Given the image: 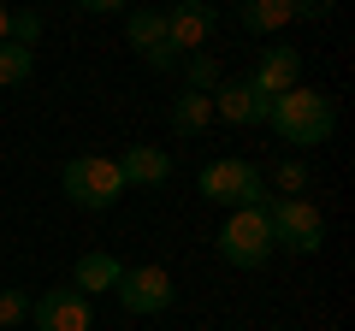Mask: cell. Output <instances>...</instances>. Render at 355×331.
I'll use <instances>...</instances> for the list:
<instances>
[{
  "mask_svg": "<svg viewBox=\"0 0 355 331\" xmlns=\"http://www.w3.org/2000/svg\"><path fill=\"white\" fill-rule=\"evenodd\" d=\"M266 125L279 130L291 148H320V142H331V130H338V107H331V95L302 89V83H296V89L272 95Z\"/></svg>",
  "mask_w": 355,
  "mask_h": 331,
  "instance_id": "6da1fadb",
  "label": "cell"
},
{
  "mask_svg": "<svg viewBox=\"0 0 355 331\" xmlns=\"http://www.w3.org/2000/svg\"><path fill=\"white\" fill-rule=\"evenodd\" d=\"M60 190H65V202H71V207L101 213V207H113L130 184H125V172H119V160H107V154H77V160H65Z\"/></svg>",
  "mask_w": 355,
  "mask_h": 331,
  "instance_id": "7a4b0ae2",
  "label": "cell"
},
{
  "mask_svg": "<svg viewBox=\"0 0 355 331\" xmlns=\"http://www.w3.org/2000/svg\"><path fill=\"white\" fill-rule=\"evenodd\" d=\"M196 190L219 207H266V178H261V166H249V160H207Z\"/></svg>",
  "mask_w": 355,
  "mask_h": 331,
  "instance_id": "3957f363",
  "label": "cell"
},
{
  "mask_svg": "<svg viewBox=\"0 0 355 331\" xmlns=\"http://www.w3.org/2000/svg\"><path fill=\"white\" fill-rule=\"evenodd\" d=\"M266 225H272V249H291V255H320V242H326V219L302 195H279L266 207Z\"/></svg>",
  "mask_w": 355,
  "mask_h": 331,
  "instance_id": "277c9868",
  "label": "cell"
},
{
  "mask_svg": "<svg viewBox=\"0 0 355 331\" xmlns=\"http://www.w3.org/2000/svg\"><path fill=\"white\" fill-rule=\"evenodd\" d=\"M219 255L231 267L254 272L266 255H272V225H266V207H231L225 225H219Z\"/></svg>",
  "mask_w": 355,
  "mask_h": 331,
  "instance_id": "5b68a950",
  "label": "cell"
},
{
  "mask_svg": "<svg viewBox=\"0 0 355 331\" xmlns=\"http://www.w3.org/2000/svg\"><path fill=\"white\" fill-rule=\"evenodd\" d=\"M113 290H119V302H125V314H166L172 296H178V284H172L166 267H125Z\"/></svg>",
  "mask_w": 355,
  "mask_h": 331,
  "instance_id": "8992f818",
  "label": "cell"
},
{
  "mask_svg": "<svg viewBox=\"0 0 355 331\" xmlns=\"http://www.w3.org/2000/svg\"><path fill=\"white\" fill-rule=\"evenodd\" d=\"M160 18H166V48L172 53H202V42L214 36V24H219V12L207 0H178L172 12H160Z\"/></svg>",
  "mask_w": 355,
  "mask_h": 331,
  "instance_id": "52a82bcc",
  "label": "cell"
},
{
  "mask_svg": "<svg viewBox=\"0 0 355 331\" xmlns=\"http://www.w3.org/2000/svg\"><path fill=\"white\" fill-rule=\"evenodd\" d=\"M30 314H36V331H89L95 325L83 290H48V296H36Z\"/></svg>",
  "mask_w": 355,
  "mask_h": 331,
  "instance_id": "ba28073f",
  "label": "cell"
},
{
  "mask_svg": "<svg viewBox=\"0 0 355 331\" xmlns=\"http://www.w3.org/2000/svg\"><path fill=\"white\" fill-rule=\"evenodd\" d=\"M207 101H214V118H225V125H266V107H272L249 77L243 83H219Z\"/></svg>",
  "mask_w": 355,
  "mask_h": 331,
  "instance_id": "9c48e42d",
  "label": "cell"
},
{
  "mask_svg": "<svg viewBox=\"0 0 355 331\" xmlns=\"http://www.w3.org/2000/svg\"><path fill=\"white\" fill-rule=\"evenodd\" d=\"M130 48H137L154 71H172V65H178V53L166 48V18L148 12V6H137V12H130Z\"/></svg>",
  "mask_w": 355,
  "mask_h": 331,
  "instance_id": "30bf717a",
  "label": "cell"
},
{
  "mask_svg": "<svg viewBox=\"0 0 355 331\" xmlns=\"http://www.w3.org/2000/svg\"><path fill=\"white\" fill-rule=\"evenodd\" d=\"M296 77H302V53L296 48H266L261 53V65H254V89L266 95V101H272V95H284V89H296Z\"/></svg>",
  "mask_w": 355,
  "mask_h": 331,
  "instance_id": "8fae6325",
  "label": "cell"
},
{
  "mask_svg": "<svg viewBox=\"0 0 355 331\" xmlns=\"http://www.w3.org/2000/svg\"><path fill=\"white\" fill-rule=\"evenodd\" d=\"M119 172H125V184H142V190H154V184L172 178V154H166V148H148V142H137V148L119 154Z\"/></svg>",
  "mask_w": 355,
  "mask_h": 331,
  "instance_id": "7c38bea8",
  "label": "cell"
},
{
  "mask_svg": "<svg viewBox=\"0 0 355 331\" xmlns=\"http://www.w3.org/2000/svg\"><path fill=\"white\" fill-rule=\"evenodd\" d=\"M119 260L113 255H101V249H95V255H77V267H71V278H77V290L83 296H101V290H113L119 284Z\"/></svg>",
  "mask_w": 355,
  "mask_h": 331,
  "instance_id": "4fadbf2b",
  "label": "cell"
},
{
  "mask_svg": "<svg viewBox=\"0 0 355 331\" xmlns=\"http://www.w3.org/2000/svg\"><path fill=\"white\" fill-rule=\"evenodd\" d=\"M207 125H214V101L196 95V89H184V95L172 101V130H178V136H202Z\"/></svg>",
  "mask_w": 355,
  "mask_h": 331,
  "instance_id": "5bb4252c",
  "label": "cell"
},
{
  "mask_svg": "<svg viewBox=\"0 0 355 331\" xmlns=\"http://www.w3.org/2000/svg\"><path fill=\"white\" fill-rule=\"evenodd\" d=\"M291 24V0H243V30L254 36H279Z\"/></svg>",
  "mask_w": 355,
  "mask_h": 331,
  "instance_id": "9a60e30c",
  "label": "cell"
},
{
  "mask_svg": "<svg viewBox=\"0 0 355 331\" xmlns=\"http://www.w3.org/2000/svg\"><path fill=\"white\" fill-rule=\"evenodd\" d=\"M36 77V53L18 48V42H0V89H18Z\"/></svg>",
  "mask_w": 355,
  "mask_h": 331,
  "instance_id": "2e32d148",
  "label": "cell"
},
{
  "mask_svg": "<svg viewBox=\"0 0 355 331\" xmlns=\"http://www.w3.org/2000/svg\"><path fill=\"white\" fill-rule=\"evenodd\" d=\"M184 83H190L196 95H214L219 83H225V77H219V65H214V53H190V60H184Z\"/></svg>",
  "mask_w": 355,
  "mask_h": 331,
  "instance_id": "e0dca14e",
  "label": "cell"
},
{
  "mask_svg": "<svg viewBox=\"0 0 355 331\" xmlns=\"http://www.w3.org/2000/svg\"><path fill=\"white\" fill-rule=\"evenodd\" d=\"M6 42H18V48L36 53V42H42V12H12V36H6Z\"/></svg>",
  "mask_w": 355,
  "mask_h": 331,
  "instance_id": "ac0fdd59",
  "label": "cell"
},
{
  "mask_svg": "<svg viewBox=\"0 0 355 331\" xmlns=\"http://www.w3.org/2000/svg\"><path fill=\"white\" fill-rule=\"evenodd\" d=\"M30 319V296L24 290H0V325H18Z\"/></svg>",
  "mask_w": 355,
  "mask_h": 331,
  "instance_id": "d6986e66",
  "label": "cell"
},
{
  "mask_svg": "<svg viewBox=\"0 0 355 331\" xmlns=\"http://www.w3.org/2000/svg\"><path fill=\"white\" fill-rule=\"evenodd\" d=\"M272 178H279V190H291V195H296V190H302V184H308V172H302V166H296V160H284L279 172H272Z\"/></svg>",
  "mask_w": 355,
  "mask_h": 331,
  "instance_id": "ffe728a7",
  "label": "cell"
},
{
  "mask_svg": "<svg viewBox=\"0 0 355 331\" xmlns=\"http://www.w3.org/2000/svg\"><path fill=\"white\" fill-rule=\"evenodd\" d=\"M338 0H291V18H326Z\"/></svg>",
  "mask_w": 355,
  "mask_h": 331,
  "instance_id": "44dd1931",
  "label": "cell"
},
{
  "mask_svg": "<svg viewBox=\"0 0 355 331\" xmlns=\"http://www.w3.org/2000/svg\"><path fill=\"white\" fill-rule=\"evenodd\" d=\"M77 6H83V12H125L130 0H77Z\"/></svg>",
  "mask_w": 355,
  "mask_h": 331,
  "instance_id": "7402d4cb",
  "label": "cell"
},
{
  "mask_svg": "<svg viewBox=\"0 0 355 331\" xmlns=\"http://www.w3.org/2000/svg\"><path fill=\"white\" fill-rule=\"evenodd\" d=\"M12 36V6H6V0H0V42Z\"/></svg>",
  "mask_w": 355,
  "mask_h": 331,
  "instance_id": "603a6c76",
  "label": "cell"
}]
</instances>
